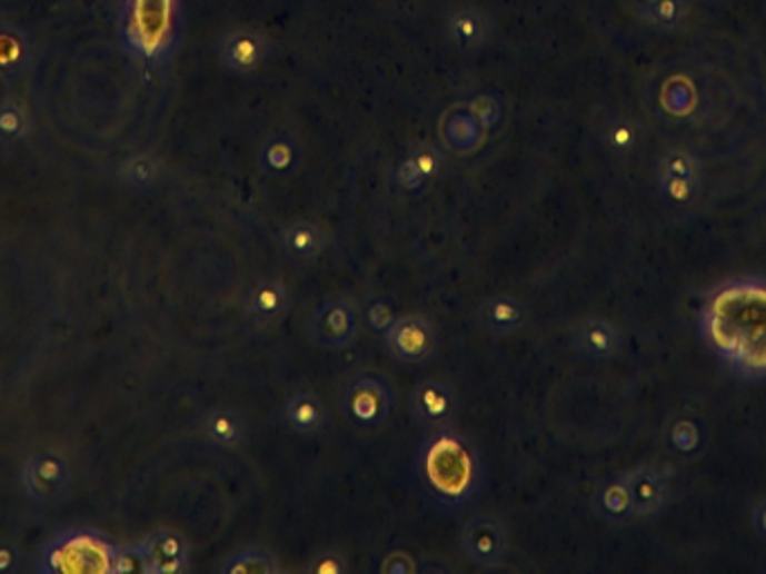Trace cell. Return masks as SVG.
I'll use <instances>...</instances> for the list:
<instances>
[{"label":"cell","instance_id":"52a82bcc","mask_svg":"<svg viewBox=\"0 0 766 574\" xmlns=\"http://www.w3.org/2000/svg\"><path fill=\"white\" fill-rule=\"evenodd\" d=\"M381 339L388 355L401 366H426L439 353V335L421 315L399 317Z\"/></svg>","mask_w":766,"mask_h":574},{"label":"cell","instance_id":"ac0fdd59","mask_svg":"<svg viewBox=\"0 0 766 574\" xmlns=\"http://www.w3.org/2000/svg\"><path fill=\"white\" fill-rule=\"evenodd\" d=\"M200 436L216 449L242 452L249 443V422L238 408L216 406L202 413Z\"/></svg>","mask_w":766,"mask_h":574},{"label":"cell","instance_id":"f546056e","mask_svg":"<svg viewBox=\"0 0 766 574\" xmlns=\"http://www.w3.org/2000/svg\"><path fill=\"white\" fill-rule=\"evenodd\" d=\"M30 130L28 112L19 103L6 101L0 106V144H17Z\"/></svg>","mask_w":766,"mask_h":574},{"label":"cell","instance_id":"7a4b0ae2","mask_svg":"<svg viewBox=\"0 0 766 574\" xmlns=\"http://www.w3.org/2000/svg\"><path fill=\"white\" fill-rule=\"evenodd\" d=\"M417 492L444 514L474 509L489 483L483 452L455 426L428 430L410 461Z\"/></svg>","mask_w":766,"mask_h":574},{"label":"cell","instance_id":"8992f818","mask_svg":"<svg viewBox=\"0 0 766 574\" xmlns=\"http://www.w3.org/2000/svg\"><path fill=\"white\" fill-rule=\"evenodd\" d=\"M457 545L471 565L494 570L507 561L509 532L496 514H474L459 527Z\"/></svg>","mask_w":766,"mask_h":574},{"label":"cell","instance_id":"5b68a950","mask_svg":"<svg viewBox=\"0 0 766 574\" xmlns=\"http://www.w3.org/2000/svg\"><path fill=\"white\" fill-rule=\"evenodd\" d=\"M346 419L361 430H377L388 424L395 408L390 382L379 373H359L341 390Z\"/></svg>","mask_w":766,"mask_h":574},{"label":"cell","instance_id":"8fae6325","mask_svg":"<svg viewBox=\"0 0 766 574\" xmlns=\"http://www.w3.org/2000/svg\"><path fill=\"white\" fill-rule=\"evenodd\" d=\"M408 410L415 424L426 430L455 426L459 415V397L446 379H424L410 390Z\"/></svg>","mask_w":766,"mask_h":574},{"label":"cell","instance_id":"d6986e66","mask_svg":"<svg viewBox=\"0 0 766 574\" xmlns=\"http://www.w3.org/2000/svg\"><path fill=\"white\" fill-rule=\"evenodd\" d=\"M476 321L491 337H514L529 326L531 315L518 297L494 295L478 306Z\"/></svg>","mask_w":766,"mask_h":574},{"label":"cell","instance_id":"f1b7e54d","mask_svg":"<svg viewBox=\"0 0 766 574\" xmlns=\"http://www.w3.org/2000/svg\"><path fill=\"white\" fill-rule=\"evenodd\" d=\"M657 178H677V180H699V162L686 149H668L659 158Z\"/></svg>","mask_w":766,"mask_h":574},{"label":"cell","instance_id":"cb8c5ba5","mask_svg":"<svg viewBox=\"0 0 766 574\" xmlns=\"http://www.w3.org/2000/svg\"><path fill=\"white\" fill-rule=\"evenodd\" d=\"M119 182L135 194H148L158 189L165 180V165L156 154L139 151L121 160L117 171Z\"/></svg>","mask_w":766,"mask_h":574},{"label":"cell","instance_id":"603a6c76","mask_svg":"<svg viewBox=\"0 0 766 574\" xmlns=\"http://www.w3.org/2000/svg\"><path fill=\"white\" fill-rule=\"evenodd\" d=\"M34 66V46L17 26L0 23V79L21 81Z\"/></svg>","mask_w":766,"mask_h":574},{"label":"cell","instance_id":"e575fe53","mask_svg":"<svg viewBox=\"0 0 766 574\" xmlns=\"http://www.w3.org/2000/svg\"><path fill=\"white\" fill-rule=\"evenodd\" d=\"M305 570L315 572V574H344L350 570V563L341 552L324 550L310 558V563L305 565Z\"/></svg>","mask_w":766,"mask_h":574},{"label":"cell","instance_id":"44dd1931","mask_svg":"<svg viewBox=\"0 0 766 574\" xmlns=\"http://www.w3.org/2000/svg\"><path fill=\"white\" fill-rule=\"evenodd\" d=\"M302 162V151H300V144L291 132L278 130L273 135H269L267 139H262L260 149H258V167L276 180H285L291 178Z\"/></svg>","mask_w":766,"mask_h":574},{"label":"cell","instance_id":"d4e9b609","mask_svg":"<svg viewBox=\"0 0 766 574\" xmlns=\"http://www.w3.org/2000/svg\"><path fill=\"white\" fill-rule=\"evenodd\" d=\"M594 509L607 525H626L628 521H633L637 516L635 505H633V496H630V489H628L624 476L615 478V481H607L596 489Z\"/></svg>","mask_w":766,"mask_h":574},{"label":"cell","instance_id":"5bb4252c","mask_svg":"<svg viewBox=\"0 0 766 574\" xmlns=\"http://www.w3.org/2000/svg\"><path fill=\"white\" fill-rule=\"evenodd\" d=\"M491 34L489 17L474 6L452 8L444 19V37L448 46L462 55L483 52L491 43Z\"/></svg>","mask_w":766,"mask_h":574},{"label":"cell","instance_id":"1f68e13d","mask_svg":"<svg viewBox=\"0 0 766 574\" xmlns=\"http://www.w3.org/2000/svg\"><path fill=\"white\" fill-rule=\"evenodd\" d=\"M112 574H148V561L141 541L117 543L112 556Z\"/></svg>","mask_w":766,"mask_h":574},{"label":"cell","instance_id":"9c48e42d","mask_svg":"<svg viewBox=\"0 0 766 574\" xmlns=\"http://www.w3.org/2000/svg\"><path fill=\"white\" fill-rule=\"evenodd\" d=\"M70 481V465L54 449H46L30 456L21 472V485L26 494L39 505L59 503L68 494Z\"/></svg>","mask_w":766,"mask_h":574},{"label":"cell","instance_id":"d6a6232c","mask_svg":"<svg viewBox=\"0 0 766 574\" xmlns=\"http://www.w3.org/2000/svg\"><path fill=\"white\" fill-rule=\"evenodd\" d=\"M659 185V196L675 205V207H686L693 205L699 196V180H677V178H657Z\"/></svg>","mask_w":766,"mask_h":574},{"label":"cell","instance_id":"9a60e30c","mask_svg":"<svg viewBox=\"0 0 766 574\" xmlns=\"http://www.w3.org/2000/svg\"><path fill=\"white\" fill-rule=\"evenodd\" d=\"M148 574H182L191 567V547L185 534L160 527L141 538Z\"/></svg>","mask_w":766,"mask_h":574},{"label":"cell","instance_id":"277c9868","mask_svg":"<svg viewBox=\"0 0 766 574\" xmlns=\"http://www.w3.org/2000/svg\"><path fill=\"white\" fill-rule=\"evenodd\" d=\"M178 23V0H126L123 46L135 59L160 66L176 50Z\"/></svg>","mask_w":766,"mask_h":574},{"label":"cell","instance_id":"74e56055","mask_svg":"<svg viewBox=\"0 0 766 574\" xmlns=\"http://www.w3.org/2000/svg\"><path fill=\"white\" fill-rule=\"evenodd\" d=\"M750 527H753L755 536H757L762 543H766V498H762V501L753 507Z\"/></svg>","mask_w":766,"mask_h":574},{"label":"cell","instance_id":"2e32d148","mask_svg":"<svg viewBox=\"0 0 766 574\" xmlns=\"http://www.w3.org/2000/svg\"><path fill=\"white\" fill-rule=\"evenodd\" d=\"M571 348L585 362H609L624 348V333L607 319H585L571 333Z\"/></svg>","mask_w":766,"mask_h":574},{"label":"cell","instance_id":"7402d4cb","mask_svg":"<svg viewBox=\"0 0 766 574\" xmlns=\"http://www.w3.org/2000/svg\"><path fill=\"white\" fill-rule=\"evenodd\" d=\"M624 481L630 489L637 516H655L668 505L670 487H668L666 476L659 469L635 467L633 472L624 476Z\"/></svg>","mask_w":766,"mask_h":574},{"label":"cell","instance_id":"836d02e7","mask_svg":"<svg viewBox=\"0 0 766 574\" xmlns=\"http://www.w3.org/2000/svg\"><path fill=\"white\" fill-rule=\"evenodd\" d=\"M670 445L677 454H695L702 445V430L693 419H679L670 428Z\"/></svg>","mask_w":766,"mask_h":574},{"label":"cell","instance_id":"ffe728a7","mask_svg":"<svg viewBox=\"0 0 766 574\" xmlns=\"http://www.w3.org/2000/svg\"><path fill=\"white\" fill-rule=\"evenodd\" d=\"M446 154L437 147V144L424 141L415 144V147L406 154L401 165L397 167V187L404 191H419L428 187L439 171L444 169Z\"/></svg>","mask_w":766,"mask_h":574},{"label":"cell","instance_id":"d590c367","mask_svg":"<svg viewBox=\"0 0 766 574\" xmlns=\"http://www.w3.org/2000/svg\"><path fill=\"white\" fill-rule=\"evenodd\" d=\"M21 565V550L10 541H0V574H10Z\"/></svg>","mask_w":766,"mask_h":574},{"label":"cell","instance_id":"ba28073f","mask_svg":"<svg viewBox=\"0 0 766 574\" xmlns=\"http://www.w3.org/2000/svg\"><path fill=\"white\" fill-rule=\"evenodd\" d=\"M361 328L359 306L348 297L324 301L308 321L312 342L324 350H344L355 344Z\"/></svg>","mask_w":766,"mask_h":574},{"label":"cell","instance_id":"3957f363","mask_svg":"<svg viewBox=\"0 0 766 574\" xmlns=\"http://www.w3.org/2000/svg\"><path fill=\"white\" fill-rule=\"evenodd\" d=\"M117 541L101 530L77 525L52 534L37 552L39 574H112Z\"/></svg>","mask_w":766,"mask_h":574},{"label":"cell","instance_id":"484cf974","mask_svg":"<svg viewBox=\"0 0 766 574\" xmlns=\"http://www.w3.org/2000/svg\"><path fill=\"white\" fill-rule=\"evenodd\" d=\"M220 572L225 574H276L280 572V563L273 552L249 545L242 550H236L220 563Z\"/></svg>","mask_w":766,"mask_h":574},{"label":"cell","instance_id":"4316f807","mask_svg":"<svg viewBox=\"0 0 766 574\" xmlns=\"http://www.w3.org/2000/svg\"><path fill=\"white\" fill-rule=\"evenodd\" d=\"M603 144L611 151V154H633L639 147V139H641V130L637 126V121L628 119V117H615L603 123L600 130Z\"/></svg>","mask_w":766,"mask_h":574},{"label":"cell","instance_id":"4dcf8cb0","mask_svg":"<svg viewBox=\"0 0 766 574\" xmlns=\"http://www.w3.org/2000/svg\"><path fill=\"white\" fill-rule=\"evenodd\" d=\"M399 319V313H397V306L390 301V299H375L366 306L364 315H361V324L377 337H384L392 324Z\"/></svg>","mask_w":766,"mask_h":574},{"label":"cell","instance_id":"4fadbf2b","mask_svg":"<svg viewBox=\"0 0 766 574\" xmlns=\"http://www.w3.org/2000/svg\"><path fill=\"white\" fill-rule=\"evenodd\" d=\"M245 317L260 330L278 326L291 310V293L278 278H260L249 285L242 299Z\"/></svg>","mask_w":766,"mask_h":574},{"label":"cell","instance_id":"e0dca14e","mask_svg":"<svg viewBox=\"0 0 766 574\" xmlns=\"http://www.w3.org/2000/svg\"><path fill=\"white\" fill-rule=\"evenodd\" d=\"M328 247V231L315 220H294L278 231V249L291 265H315Z\"/></svg>","mask_w":766,"mask_h":574},{"label":"cell","instance_id":"6da1fadb","mask_svg":"<svg viewBox=\"0 0 766 574\" xmlns=\"http://www.w3.org/2000/svg\"><path fill=\"white\" fill-rule=\"evenodd\" d=\"M702 335L733 373L766 379V278L717 283L702 306Z\"/></svg>","mask_w":766,"mask_h":574},{"label":"cell","instance_id":"83f0119b","mask_svg":"<svg viewBox=\"0 0 766 574\" xmlns=\"http://www.w3.org/2000/svg\"><path fill=\"white\" fill-rule=\"evenodd\" d=\"M641 17L659 32H670L686 17V0H644Z\"/></svg>","mask_w":766,"mask_h":574},{"label":"cell","instance_id":"7c38bea8","mask_svg":"<svg viewBox=\"0 0 766 574\" xmlns=\"http://www.w3.org/2000/svg\"><path fill=\"white\" fill-rule=\"evenodd\" d=\"M280 422L298 441H317L326 436L332 415L326 402L312 390H294L280 406Z\"/></svg>","mask_w":766,"mask_h":574},{"label":"cell","instance_id":"30bf717a","mask_svg":"<svg viewBox=\"0 0 766 574\" xmlns=\"http://www.w3.org/2000/svg\"><path fill=\"white\" fill-rule=\"evenodd\" d=\"M271 57V41L253 28H231L218 41V59L233 77H256Z\"/></svg>","mask_w":766,"mask_h":574},{"label":"cell","instance_id":"8d00e7d4","mask_svg":"<svg viewBox=\"0 0 766 574\" xmlns=\"http://www.w3.org/2000/svg\"><path fill=\"white\" fill-rule=\"evenodd\" d=\"M381 570L390 572V574H412L417 570V565L408 554L395 552V554H388V558L381 563Z\"/></svg>","mask_w":766,"mask_h":574},{"label":"cell","instance_id":"f35d334b","mask_svg":"<svg viewBox=\"0 0 766 574\" xmlns=\"http://www.w3.org/2000/svg\"><path fill=\"white\" fill-rule=\"evenodd\" d=\"M3 83H6V81H3V79H0V106H3V103H6V95H3Z\"/></svg>","mask_w":766,"mask_h":574}]
</instances>
